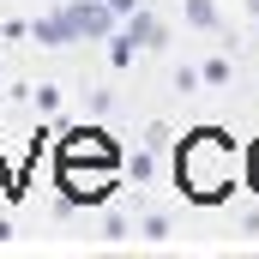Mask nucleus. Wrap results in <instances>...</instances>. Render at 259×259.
Returning a JSON list of instances; mask_svg holds the SVG:
<instances>
[{"instance_id": "obj_1", "label": "nucleus", "mask_w": 259, "mask_h": 259, "mask_svg": "<svg viewBox=\"0 0 259 259\" xmlns=\"http://www.w3.org/2000/svg\"><path fill=\"white\" fill-rule=\"evenodd\" d=\"M181 175H187V187H193L199 199H211V193L229 187V151H223L217 133H199L193 145L181 151Z\"/></svg>"}, {"instance_id": "obj_2", "label": "nucleus", "mask_w": 259, "mask_h": 259, "mask_svg": "<svg viewBox=\"0 0 259 259\" xmlns=\"http://www.w3.org/2000/svg\"><path fill=\"white\" fill-rule=\"evenodd\" d=\"M253 187H259V151H253Z\"/></svg>"}]
</instances>
